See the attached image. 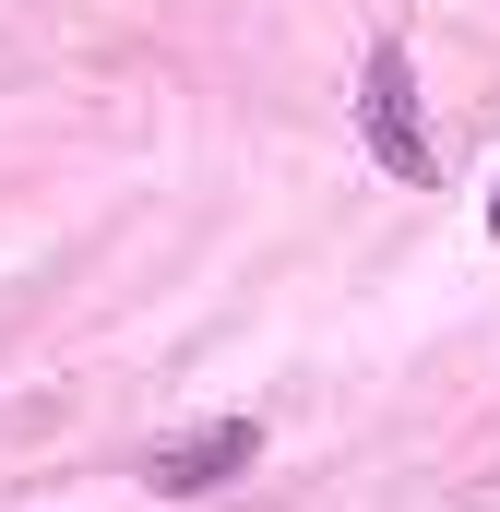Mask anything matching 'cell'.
Returning <instances> with one entry per match:
<instances>
[{"instance_id":"6da1fadb","label":"cell","mask_w":500,"mask_h":512,"mask_svg":"<svg viewBox=\"0 0 500 512\" xmlns=\"http://www.w3.org/2000/svg\"><path fill=\"white\" fill-rule=\"evenodd\" d=\"M358 131H370V155L393 179H429L441 155H429V131H417V72H405V36H381L370 72H358Z\"/></svg>"},{"instance_id":"7a4b0ae2","label":"cell","mask_w":500,"mask_h":512,"mask_svg":"<svg viewBox=\"0 0 500 512\" xmlns=\"http://www.w3.org/2000/svg\"><path fill=\"white\" fill-rule=\"evenodd\" d=\"M262 465V417H215V429H179V441H155V465H143V489L155 501H203V489H227Z\"/></svg>"},{"instance_id":"3957f363","label":"cell","mask_w":500,"mask_h":512,"mask_svg":"<svg viewBox=\"0 0 500 512\" xmlns=\"http://www.w3.org/2000/svg\"><path fill=\"white\" fill-rule=\"evenodd\" d=\"M489 227H500V203H489Z\"/></svg>"}]
</instances>
